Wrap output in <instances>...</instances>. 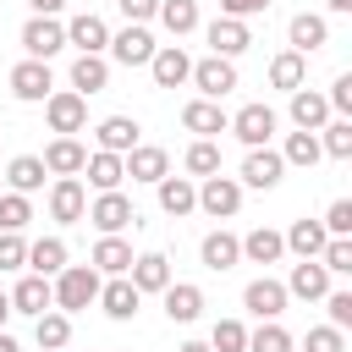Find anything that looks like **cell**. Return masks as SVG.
Wrapping results in <instances>:
<instances>
[{"label":"cell","instance_id":"obj_5","mask_svg":"<svg viewBox=\"0 0 352 352\" xmlns=\"http://www.w3.org/2000/svg\"><path fill=\"white\" fill-rule=\"evenodd\" d=\"M44 116H50V132L72 138V132H82V126H88V99H82L77 88H60V94H50V99H44Z\"/></svg>","mask_w":352,"mask_h":352},{"label":"cell","instance_id":"obj_9","mask_svg":"<svg viewBox=\"0 0 352 352\" xmlns=\"http://www.w3.org/2000/svg\"><path fill=\"white\" fill-rule=\"evenodd\" d=\"M204 38H209V55H226V60H236V55L253 44V33H248L242 16H214V22L204 28Z\"/></svg>","mask_w":352,"mask_h":352},{"label":"cell","instance_id":"obj_44","mask_svg":"<svg viewBox=\"0 0 352 352\" xmlns=\"http://www.w3.org/2000/svg\"><path fill=\"white\" fill-rule=\"evenodd\" d=\"M209 346H214V352H248V330H242V319H220L214 336H209Z\"/></svg>","mask_w":352,"mask_h":352},{"label":"cell","instance_id":"obj_1","mask_svg":"<svg viewBox=\"0 0 352 352\" xmlns=\"http://www.w3.org/2000/svg\"><path fill=\"white\" fill-rule=\"evenodd\" d=\"M99 286H104V280H99L94 264H66L50 292H55V308H60V314H82V308L99 297Z\"/></svg>","mask_w":352,"mask_h":352},{"label":"cell","instance_id":"obj_48","mask_svg":"<svg viewBox=\"0 0 352 352\" xmlns=\"http://www.w3.org/2000/svg\"><path fill=\"white\" fill-rule=\"evenodd\" d=\"M324 231H330V236H352V204H346V198H336V204L324 209Z\"/></svg>","mask_w":352,"mask_h":352},{"label":"cell","instance_id":"obj_32","mask_svg":"<svg viewBox=\"0 0 352 352\" xmlns=\"http://www.w3.org/2000/svg\"><path fill=\"white\" fill-rule=\"evenodd\" d=\"M28 270H33V275H60V270H66V242H60V236L28 242Z\"/></svg>","mask_w":352,"mask_h":352},{"label":"cell","instance_id":"obj_34","mask_svg":"<svg viewBox=\"0 0 352 352\" xmlns=\"http://www.w3.org/2000/svg\"><path fill=\"white\" fill-rule=\"evenodd\" d=\"M308 82V55H297V50H286V55H275L270 60V88H302Z\"/></svg>","mask_w":352,"mask_h":352},{"label":"cell","instance_id":"obj_39","mask_svg":"<svg viewBox=\"0 0 352 352\" xmlns=\"http://www.w3.org/2000/svg\"><path fill=\"white\" fill-rule=\"evenodd\" d=\"M319 132H324V138H319V148H324L330 160H352V121H346V116L324 121Z\"/></svg>","mask_w":352,"mask_h":352},{"label":"cell","instance_id":"obj_52","mask_svg":"<svg viewBox=\"0 0 352 352\" xmlns=\"http://www.w3.org/2000/svg\"><path fill=\"white\" fill-rule=\"evenodd\" d=\"M116 6H121V16H126V22H148V16L160 11V0H116Z\"/></svg>","mask_w":352,"mask_h":352},{"label":"cell","instance_id":"obj_4","mask_svg":"<svg viewBox=\"0 0 352 352\" xmlns=\"http://www.w3.org/2000/svg\"><path fill=\"white\" fill-rule=\"evenodd\" d=\"M11 94L22 99V104H44L50 94H55V77H50V60H16L11 66Z\"/></svg>","mask_w":352,"mask_h":352},{"label":"cell","instance_id":"obj_26","mask_svg":"<svg viewBox=\"0 0 352 352\" xmlns=\"http://www.w3.org/2000/svg\"><path fill=\"white\" fill-rule=\"evenodd\" d=\"M38 160H44V170H50V176H77V170H82V160H88V148H82L77 138H55Z\"/></svg>","mask_w":352,"mask_h":352},{"label":"cell","instance_id":"obj_16","mask_svg":"<svg viewBox=\"0 0 352 352\" xmlns=\"http://www.w3.org/2000/svg\"><path fill=\"white\" fill-rule=\"evenodd\" d=\"M121 165H126V176H132V182H160V176H170V154H165V148H154V143L126 148V154H121Z\"/></svg>","mask_w":352,"mask_h":352},{"label":"cell","instance_id":"obj_31","mask_svg":"<svg viewBox=\"0 0 352 352\" xmlns=\"http://www.w3.org/2000/svg\"><path fill=\"white\" fill-rule=\"evenodd\" d=\"M88 264H94L99 275H126V270H132V242H121V236H99Z\"/></svg>","mask_w":352,"mask_h":352},{"label":"cell","instance_id":"obj_49","mask_svg":"<svg viewBox=\"0 0 352 352\" xmlns=\"http://www.w3.org/2000/svg\"><path fill=\"white\" fill-rule=\"evenodd\" d=\"M324 99H330V110H336V116H352V72H341V77L330 82V94H324Z\"/></svg>","mask_w":352,"mask_h":352},{"label":"cell","instance_id":"obj_2","mask_svg":"<svg viewBox=\"0 0 352 352\" xmlns=\"http://www.w3.org/2000/svg\"><path fill=\"white\" fill-rule=\"evenodd\" d=\"M198 209L209 214V220H231L236 209H242V182L236 176H204V187H198Z\"/></svg>","mask_w":352,"mask_h":352},{"label":"cell","instance_id":"obj_8","mask_svg":"<svg viewBox=\"0 0 352 352\" xmlns=\"http://www.w3.org/2000/svg\"><path fill=\"white\" fill-rule=\"evenodd\" d=\"M22 50H28L33 60H50V55L66 50V28H60L55 16H28V28H22Z\"/></svg>","mask_w":352,"mask_h":352},{"label":"cell","instance_id":"obj_11","mask_svg":"<svg viewBox=\"0 0 352 352\" xmlns=\"http://www.w3.org/2000/svg\"><path fill=\"white\" fill-rule=\"evenodd\" d=\"M226 132H236L248 148H264V143L275 138V110H270V104H242V110L231 116Z\"/></svg>","mask_w":352,"mask_h":352},{"label":"cell","instance_id":"obj_38","mask_svg":"<svg viewBox=\"0 0 352 352\" xmlns=\"http://www.w3.org/2000/svg\"><path fill=\"white\" fill-rule=\"evenodd\" d=\"M160 22H165V33L170 38H182V33H192L198 28V0H160V11H154Z\"/></svg>","mask_w":352,"mask_h":352},{"label":"cell","instance_id":"obj_53","mask_svg":"<svg viewBox=\"0 0 352 352\" xmlns=\"http://www.w3.org/2000/svg\"><path fill=\"white\" fill-rule=\"evenodd\" d=\"M28 6H33V16H55L66 0H28Z\"/></svg>","mask_w":352,"mask_h":352},{"label":"cell","instance_id":"obj_46","mask_svg":"<svg viewBox=\"0 0 352 352\" xmlns=\"http://www.w3.org/2000/svg\"><path fill=\"white\" fill-rule=\"evenodd\" d=\"M187 170H192V176H214V170H220V148H214L209 138H198V143L187 148Z\"/></svg>","mask_w":352,"mask_h":352},{"label":"cell","instance_id":"obj_27","mask_svg":"<svg viewBox=\"0 0 352 352\" xmlns=\"http://www.w3.org/2000/svg\"><path fill=\"white\" fill-rule=\"evenodd\" d=\"M126 280H132L138 292H165V286H170V258H165V253H143V258H132Z\"/></svg>","mask_w":352,"mask_h":352},{"label":"cell","instance_id":"obj_45","mask_svg":"<svg viewBox=\"0 0 352 352\" xmlns=\"http://www.w3.org/2000/svg\"><path fill=\"white\" fill-rule=\"evenodd\" d=\"M302 352H346V330H336V324H314V330L302 336Z\"/></svg>","mask_w":352,"mask_h":352},{"label":"cell","instance_id":"obj_10","mask_svg":"<svg viewBox=\"0 0 352 352\" xmlns=\"http://www.w3.org/2000/svg\"><path fill=\"white\" fill-rule=\"evenodd\" d=\"M104 50H110L121 66H148V55H154L160 44H154V33H148L143 22H126V28H121V33H116Z\"/></svg>","mask_w":352,"mask_h":352},{"label":"cell","instance_id":"obj_18","mask_svg":"<svg viewBox=\"0 0 352 352\" xmlns=\"http://www.w3.org/2000/svg\"><path fill=\"white\" fill-rule=\"evenodd\" d=\"M66 44H77V55H99V50L110 44V28H104V16H94V11L72 16V22H66Z\"/></svg>","mask_w":352,"mask_h":352},{"label":"cell","instance_id":"obj_24","mask_svg":"<svg viewBox=\"0 0 352 352\" xmlns=\"http://www.w3.org/2000/svg\"><path fill=\"white\" fill-rule=\"evenodd\" d=\"M138 132H143V126H138L132 116H104V121L94 126V138H99L104 154H126V148H138Z\"/></svg>","mask_w":352,"mask_h":352},{"label":"cell","instance_id":"obj_25","mask_svg":"<svg viewBox=\"0 0 352 352\" xmlns=\"http://www.w3.org/2000/svg\"><path fill=\"white\" fill-rule=\"evenodd\" d=\"M154 187H160V209H165V214L182 220V214L198 209V187H192V176H160Z\"/></svg>","mask_w":352,"mask_h":352},{"label":"cell","instance_id":"obj_19","mask_svg":"<svg viewBox=\"0 0 352 352\" xmlns=\"http://www.w3.org/2000/svg\"><path fill=\"white\" fill-rule=\"evenodd\" d=\"M44 308H55V292H50V275H22L16 280V292H11V314H44Z\"/></svg>","mask_w":352,"mask_h":352},{"label":"cell","instance_id":"obj_29","mask_svg":"<svg viewBox=\"0 0 352 352\" xmlns=\"http://www.w3.org/2000/svg\"><path fill=\"white\" fill-rule=\"evenodd\" d=\"M297 258H319V248L330 242V231H324V220H292V231L280 236Z\"/></svg>","mask_w":352,"mask_h":352},{"label":"cell","instance_id":"obj_42","mask_svg":"<svg viewBox=\"0 0 352 352\" xmlns=\"http://www.w3.org/2000/svg\"><path fill=\"white\" fill-rule=\"evenodd\" d=\"M28 220H33L28 192H0V231H22Z\"/></svg>","mask_w":352,"mask_h":352},{"label":"cell","instance_id":"obj_51","mask_svg":"<svg viewBox=\"0 0 352 352\" xmlns=\"http://www.w3.org/2000/svg\"><path fill=\"white\" fill-rule=\"evenodd\" d=\"M258 11H270V0H220V16H258Z\"/></svg>","mask_w":352,"mask_h":352},{"label":"cell","instance_id":"obj_33","mask_svg":"<svg viewBox=\"0 0 352 352\" xmlns=\"http://www.w3.org/2000/svg\"><path fill=\"white\" fill-rule=\"evenodd\" d=\"M104 82H110V66H104V55H77V60H72V88H77L82 99H88V94H99Z\"/></svg>","mask_w":352,"mask_h":352},{"label":"cell","instance_id":"obj_20","mask_svg":"<svg viewBox=\"0 0 352 352\" xmlns=\"http://www.w3.org/2000/svg\"><path fill=\"white\" fill-rule=\"evenodd\" d=\"M110 319H132L138 314V302H143V292L126 280V275H110V286H99V297H94Z\"/></svg>","mask_w":352,"mask_h":352},{"label":"cell","instance_id":"obj_14","mask_svg":"<svg viewBox=\"0 0 352 352\" xmlns=\"http://www.w3.org/2000/svg\"><path fill=\"white\" fill-rule=\"evenodd\" d=\"M280 286H286V297L319 302V297L330 292V270H324L319 258H302V264H292V280H280Z\"/></svg>","mask_w":352,"mask_h":352},{"label":"cell","instance_id":"obj_36","mask_svg":"<svg viewBox=\"0 0 352 352\" xmlns=\"http://www.w3.org/2000/svg\"><path fill=\"white\" fill-rule=\"evenodd\" d=\"M280 253H286V242H280V231H270V226H258V231L242 236V258H248V264H275Z\"/></svg>","mask_w":352,"mask_h":352},{"label":"cell","instance_id":"obj_37","mask_svg":"<svg viewBox=\"0 0 352 352\" xmlns=\"http://www.w3.org/2000/svg\"><path fill=\"white\" fill-rule=\"evenodd\" d=\"M33 336H38V346H44V352H60V346L72 341V314L44 308V314H38V324H33Z\"/></svg>","mask_w":352,"mask_h":352},{"label":"cell","instance_id":"obj_50","mask_svg":"<svg viewBox=\"0 0 352 352\" xmlns=\"http://www.w3.org/2000/svg\"><path fill=\"white\" fill-rule=\"evenodd\" d=\"M324 308H330V324L336 330L352 324V292H324Z\"/></svg>","mask_w":352,"mask_h":352},{"label":"cell","instance_id":"obj_15","mask_svg":"<svg viewBox=\"0 0 352 352\" xmlns=\"http://www.w3.org/2000/svg\"><path fill=\"white\" fill-rule=\"evenodd\" d=\"M286 38H292V50H297V55H314V50H324V44H330V22H324L319 11H297V16H292V28H286Z\"/></svg>","mask_w":352,"mask_h":352},{"label":"cell","instance_id":"obj_7","mask_svg":"<svg viewBox=\"0 0 352 352\" xmlns=\"http://www.w3.org/2000/svg\"><path fill=\"white\" fill-rule=\"evenodd\" d=\"M82 214H88V187L77 176H55V187H50V220L77 226Z\"/></svg>","mask_w":352,"mask_h":352},{"label":"cell","instance_id":"obj_55","mask_svg":"<svg viewBox=\"0 0 352 352\" xmlns=\"http://www.w3.org/2000/svg\"><path fill=\"white\" fill-rule=\"evenodd\" d=\"M11 319V292H0V324Z\"/></svg>","mask_w":352,"mask_h":352},{"label":"cell","instance_id":"obj_22","mask_svg":"<svg viewBox=\"0 0 352 352\" xmlns=\"http://www.w3.org/2000/svg\"><path fill=\"white\" fill-rule=\"evenodd\" d=\"M292 121H297V132H319L330 121V99L314 88H292Z\"/></svg>","mask_w":352,"mask_h":352},{"label":"cell","instance_id":"obj_43","mask_svg":"<svg viewBox=\"0 0 352 352\" xmlns=\"http://www.w3.org/2000/svg\"><path fill=\"white\" fill-rule=\"evenodd\" d=\"M319 264H324L330 275H352V236H330V242L319 248Z\"/></svg>","mask_w":352,"mask_h":352},{"label":"cell","instance_id":"obj_28","mask_svg":"<svg viewBox=\"0 0 352 352\" xmlns=\"http://www.w3.org/2000/svg\"><path fill=\"white\" fill-rule=\"evenodd\" d=\"M82 170H88V182H94L99 192H116V187L126 182V165H121V154H104V148H94V154L82 160Z\"/></svg>","mask_w":352,"mask_h":352},{"label":"cell","instance_id":"obj_3","mask_svg":"<svg viewBox=\"0 0 352 352\" xmlns=\"http://www.w3.org/2000/svg\"><path fill=\"white\" fill-rule=\"evenodd\" d=\"M82 220H94L104 236H121L126 226H138V209H132V198L116 187V192H99V198L88 204V214H82Z\"/></svg>","mask_w":352,"mask_h":352},{"label":"cell","instance_id":"obj_58","mask_svg":"<svg viewBox=\"0 0 352 352\" xmlns=\"http://www.w3.org/2000/svg\"><path fill=\"white\" fill-rule=\"evenodd\" d=\"M60 352H66V346H60Z\"/></svg>","mask_w":352,"mask_h":352},{"label":"cell","instance_id":"obj_23","mask_svg":"<svg viewBox=\"0 0 352 352\" xmlns=\"http://www.w3.org/2000/svg\"><path fill=\"white\" fill-rule=\"evenodd\" d=\"M182 126H187V132H198V138H214V132H226V126H231V116L220 110V99H192V104L182 110Z\"/></svg>","mask_w":352,"mask_h":352},{"label":"cell","instance_id":"obj_6","mask_svg":"<svg viewBox=\"0 0 352 352\" xmlns=\"http://www.w3.org/2000/svg\"><path fill=\"white\" fill-rule=\"evenodd\" d=\"M187 82H198L204 99H226V94L236 88V66H231L226 55H204V60H192V77H187Z\"/></svg>","mask_w":352,"mask_h":352},{"label":"cell","instance_id":"obj_47","mask_svg":"<svg viewBox=\"0 0 352 352\" xmlns=\"http://www.w3.org/2000/svg\"><path fill=\"white\" fill-rule=\"evenodd\" d=\"M28 264V242L22 231H0V270H22Z\"/></svg>","mask_w":352,"mask_h":352},{"label":"cell","instance_id":"obj_17","mask_svg":"<svg viewBox=\"0 0 352 352\" xmlns=\"http://www.w3.org/2000/svg\"><path fill=\"white\" fill-rule=\"evenodd\" d=\"M242 302H248V314H258V319H280V314H286V286L270 280V275H258V280H248Z\"/></svg>","mask_w":352,"mask_h":352},{"label":"cell","instance_id":"obj_41","mask_svg":"<svg viewBox=\"0 0 352 352\" xmlns=\"http://www.w3.org/2000/svg\"><path fill=\"white\" fill-rule=\"evenodd\" d=\"M248 352H297V341H292V330H280L275 319H264V324L248 336Z\"/></svg>","mask_w":352,"mask_h":352},{"label":"cell","instance_id":"obj_30","mask_svg":"<svg viewBox=\"0 0 352 352\" xmlns=\"http://www.w3.org/2000/svg\"><path fill=\"white\" fill-rule=\"evenodd\" d=\"M198 258H204V270H231V264L242 258V236H231V231H209L204 248H198Z\"/></svg>","mask_w":352,"mask_h":352},{"label":"cell","instance_id":"obj_12","mask_svg":"<svg viewBox=\"0 0 352 352\" xmlns=\"http://www.w3.org/2000/svg\"><path fill=\"white\" fill-rule=\"evenodd\" d=\"M280 170H286V160H280V148H248V160H242V187H258V192H270L275 182H280Z\"/></svg>","mask_w":352,"mask_h":352},{"label":"cell","instance_id":"obj_13","mask_svg":"<svg viewBox=\"0 0 352 352\" xmlns=\"http://www.w3.org/2000/svg\"><path fill=\"white\" fill-rule=\"evenodd\" d=\"M148 72H154V82H160V88H182V82L192 77V60H187V50H182V44H160V50L148 55Z\"/></svg>","mask_w":352,"mask_h":352},{"label":"cell","instance_id":"obj_35","mask_svg":"<svg viewBox=\"0 0 352 352\" xmlns=\"http://www.w3.org/2000/svg\"><path fill=\"white\" fill-rule=\"evenodd\" d=\"M44 176H50V170H44V160H38V154H16V160L6 165L11 192H38V187H44Z\"/></svg>","mask_w":352,"mask_h":352},{"label":"cell","instance_id":"obj_56","mask_svg":"<svg viewBox=\"0 0 352 352\" xmlns=\"http://www.w3.org/2000/svg\"><path fill=\"white\" fill-rule=\"evenodd\" d=\"M0 352H22V346H16V341H11L6 330H0Z\"/></svg>","mask_w":352,"mask_h":352},{"label":"cell","instance_id":"obj_57","mask_svg":"<svg viewBox=\"0 0 352 352\" xmlns=\"http://www.w3.org/2000/svg\"><path fill=\"white\" fill-rule=\"evenodd\" d=\"M324 6H330V11H352V0H324Z\"/></svg>","mask_w":352,"mask_h":352},{"label":"cell","instance_id":"obj_21","mask_svg":"<svg viewBox=\"0 0 352 352\" xmlns=\"http://www.w3.org/2000/svg\"><path fill=\"white\" fill-rule=\"evenodd\" d=\"M160 297H165V314H170V324H192V319L204 314V292H198L192 280H170Z\"/></svg>","mask_w":352,"mask_h":352},{"label":"cell","instance_id":"obj_54","mask_svg":"<svg viewBox=\"0 0 352 352\" xmlns=\"http://www.w3.org/2000/svg\"><path fill=\"white\" fill-rule=\"evenodd\" d=\"M176 352H214V346H209V341H182Z\"/></svg>","mask_w":352,"mask_h":352},{"label":"cell","instance_id":"obj_40","mask_svg":"<svg viewBox=\"0 0 352 352\" xmlns=\"http://www.w3.org/2000/svg\"><path fill=\"white\" fill-rule=\"evenodd\" d=\"M319 154H324V148H319V132H292L286 148H280V160H286V165H302V170L319 165Z\"/></svg>","mask_w":352,"mask_h":352}]
</instances>
